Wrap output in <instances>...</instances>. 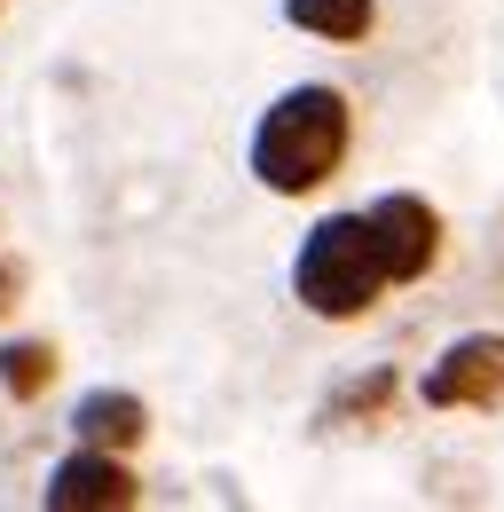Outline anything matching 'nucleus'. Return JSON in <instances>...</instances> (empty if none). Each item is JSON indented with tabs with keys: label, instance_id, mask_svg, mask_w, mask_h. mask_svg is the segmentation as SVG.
<instances>
[{
	"label": "nucleus",
	"instance_id": "nucleus-1",
	"mask_svg": "<svg viewBox=\"0 0 504 512\" xmlns=\"http://www.w3.org/2000/svg\"><path fill=\"white\" fill-rule=\"evenodd\" d=\"M347 95L339 87H292L268 103V119L252 127V174L276 197H308L339 174L347 158Z\"/></svg>",
	"mask_w": 504,
	"mask_h": 512
},
{
	"label": "nucleus",
	"instance_id": "nucleus-2",
	"mask_svg": "<svg viewBox=\"0 0 504 512\" xmlns=\"http://www.w3.org/2000/svg\"><path fill=\"white\" fill-rule=\"evenodd\" d=\"M292 284H300V300H308L315 316H331V323L363 316L378 292L394 284V276H386V253H378L371 213H331V221H315L308 245H300Z\"/></svg>",
	"mask_w": 504,
	"mask_h": 512
},
{
	"label": "nucleus",
	"instance_id": "nucleus-3",
	"mask_svg": "<svg viewBox=\"0 0 504 512\" xmlns=\"http://www.w3.org/2000/svg\"><path fill=\"white\" fill-rule=\"evenodd\" d=\"M426 402H434V410H481V402H504V339H497V331H473V339L441 347V363L426 371Z\"/></svg>",
	"mask_w": 504,
	"mask_h": 512
},
{
	"label": "nucleus",
	"instance_id": "nucleus-4",
	"mask_svg": "<svg viewBox=\"0 0 504 512\" xmlns=\"http://www.w3.org/2000/svg\"><path fill=\"white\" fill-rule=\"evenodd\" d=\"M371 229H378V253H386V276L394 284H410V276H426L441 253V213L426 205V197L410 190H386L371 205Z\"/></svg>",
	"mask_w": 504,
	"mask_h": 512
},
{
	"label": "nucleus",
	"instance_id": "nucleus-5",
	"mask_svg": "<svg viewBox=\"0 0 504 512\" xmlns=\"http://www.w3.org/2000/svg\"><path fill=\"white\" fill-rule=\"evenodd\" d=\"M134 497L142 489H134V473H126L111 449H79V457H63L56 473H48V505L56 512H119Z\"/></svg>",
	"mask_w": 504,
	"mask_h": 512
},
{
	"label": "nucleus",
	"instance_id": "nucleus-6",
	"mask_svg": "<svg viewBox=\"0 0 504 512\" xmlns=\"http://www.w3.org/2000/svg\"><path fill=\"white\" fill-rule=\"evenodd\" d=\"M71 426H79V442H87V449H134L142 434H150V410H142L134 394H87Z\"/></svg>",
	"mask_w": 504,
	"mask_h": 512
},
{
	"label": "nucleus",
	"instance_id": "nucleus-7",
	"mask_svg": "<svg viewBox=\"0 0 504 512\" xmlns=\"http://www.w3.org/2000/svg\"><path fill=\"white\" fill-rule=\"evenodd\" d=\"M284 16L315 40H371V24H378L371 0H284Z\"/></svg>",
	"mask_w": 504,
	"mask_h": 512
},
{
	"label": "nucleus",
	"instance_id": "nucleus-8",
	"mask_svg": "<svg viewBox=\"0 0 504 512\" xmlns=\"http://www.w3.org/2000/svg\"><path fill=\"white\" fill-rule=\"evenodd\" d=\"M48 379H56V347H48V339H8V347H0V386H8L16 402L48 394Z\"/></svg>",
	"mask_w": 504,
	"mask_h": 512
},
{
	"label": "nucleus",
	"instance_id": "nucleus-9",
	"mask_svg": "<svg viewBox=\"0 0 504 512\" xmlns=\"http://www.w3.org/2000/svg\"><path fill=\"white\" fill-rule=\"evenodd\" d=\"M16 292H24V268H16V260H0V316L16 308Z\"/></svg>",
	"mask_w": 504,
	"mask_h": 512
}]
</instances>
